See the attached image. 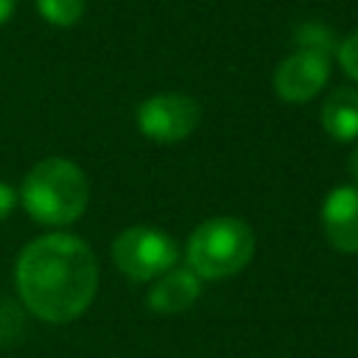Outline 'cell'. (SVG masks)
Wrapping results in <instances>:
<instances>
[{"mask_svg": "<svg viewBox=\"0 0 358 358\" xmlns=\"http://www.w3.org/2000/svg\"><path fill=\"white\" fill-rule=\"evenodd\" d=\"M14 8H17V0H0V25L11 20Z\"/></svg>", "mask_w": 358, "mask_h": 358, "instance_id": "14", "label": "cell"}, {"mask_svg": "<svg viewBox=\"0 0 358 358\" xmlns=\"http://www.w3.org/2000/svg\"><path fill=\"white\" fill-rule=\"evenodd\" d=\"M20 201L36 224L67 227L87 210L90 185L76 162L64 157H48L25 173Z\"/></svg>", "mask_w": 358, "mask_h": 358, "instance_id": "2", "label": "cell"}, {"mask_svg": "<svg viewBox=\"0 0 358 358\" xmlns=\"http://www.w3.org/2000/svg\"><path fill=\"white\" fill-rule=\"evenodd\" d=\"M201 294V277L187 268H171L157 277L154 288L148 291V308L154 313H182L187 310Z\"/></svg>", "mask_w": 358, "mask_h": 358, "instance_id": "8", "label": "cell"}, {"mask_svg": "<svg viewBox=\"0 0 358 358\" xmlns=\"http://www.w3.org/2000/svg\"><path fill=\"white\" fill-rule=\"evenodd\" d=\"M347 171H350V176L358 182V145L352 148V154H350V159H347Z\"/></svg>", "mask_w": 358, "mask_h": 358, "instance_id": "15", "label": "cell"}, {"mask_svg": "<svg viewBox=\"0 0 358 358\" xmlns=\"http://www.w3.org/2000/svg\"><path fill=\"white\" fill-rule=\"evenodd\" d=\"M255 257V232L243 218L218 215L201 221L187 238V266L201 280H224Z\"/></svg>", "mask_w": 358, "mask_h": 358, "instance_id": "3", "label": "cell"}, {"mask_svg": "<svg viewBox=\"0 0 358 358\" xmlns=\"http://www.w3.org/2000/svg\"><path fill=\"white\" fill-rule=\"evenodd\" d=\"M17 291L42 322L78 319L98 291V263L90 243L67 232L31 241L17 257Z\"/></svg>", "mask_w": 358, "mask_h": 358, "instance_id": "1", "label": "cell"}, {"mask_svg": "<svg viewBox=\"0 0 358 358\" xmlns=\"http://www.w3.org/2000/svg\"><path fill=\"white\" fill-rule=\"evenodd\" d=\"M179 249L171 235H165L157 227L134 224L123 229L112 243V260L115 266L137 282L157 280L159 274L171 271L176 266Z\"/></svg>", "mask_w": 358, "mask_h": 358, "instance_id": "4", "label": "cell"}, {"mask_svg": "<svg viewBox=\"0 0 358 358\" xmlns=\"http://www.w3.org/2000/svg\"><path fill=\"white\" fill-rule=\"evenodd\" d=\"M87 0H36L39 17L53 28H70L84 17Z\"/></svg>", "mask_w": 358, "mask_h": 358, "instance_id": "10", "label": "cell"}, {"mask_svg": "<svg viewBox=\"0 0 358 358\" xmlns=\"http://www.w3.org/2000/svg\"><path fill=\"white\" fill-rule=\"evenodd\" d=\"M201 106L185 92H159L137 106V129L154 143H179L196 131Z\"/></svg>", "mask_w": 358, "mask_h": 358, "instance_id": "5", "label": "cell"}, {"mask_svg": "<svg viewBox=\"0 0 358 358\" xmlns=\"http://www.w3.org/2000/svg\"><path fill=\"white\" fill-rule=\"evenodd\" d=\"M336 62H338V67L347 73V78H352V81L358 84V28H355L344 42H338V48H336Z\"/></svg>", "mask_w": 358, "mask_h": 358, "instance_id": "12", "label": "cell"}, {"mask_svg": "<svg viewBox=\"0 0 358 358\" xmlns=\"http://www.w3.org/2000/svg\"><path fill=\"white\" fill-rule=\"evenodd\" d=\"M296 48H305V50H316V53H324V56H336V39L330 34V28L319 25V22H305L299 31H296Z\"/></svg>", "mask_w": 358, "mask_h": 358, "instance_id": "11", "label": "cell"}, {"mask_svg": "<svg viewBox=\"0 0 358 358\" xmlns=\"http://www.w3.org/2000/svg\"><path fill=\"white\" fill-rule=\"evenodd\" d=\"M14 204H17V190L11 185L0 182V221L14 210Z\"/></svg>", "mask_w": 358, "mask_h": 358, "instance_id": "13", "label": "cell"}, {"mask_svg": "<svg viewBox=\"0 0 358 358\" xmlns=\"http://www.w3.org/2000/svg\"><path fill=\"white\" fill-rule=\"evenodd\" d=\"M322 126L338 143L358 140V90L338 87L322 103Z\"/></svg>", "mask_w": 358, "mask_h": 358, "instance_id": "9", "label": "cell"}, {"mask_svg": "<svg viewBox=\"0 0 358 358\" xmlns=\"http://www.w3.org/2000/svg\"><path fill=\"white\" fill-rule=\"evenodd\" d=\"M330 78V56L296 48L274 70V95L285 103H308L316 98Z\"/></svg>", "mask_w": 358, "mask_h": 358, "instance_id": "6", "label": "cell"}, {"mask_svg": "<svg viewBox=\"0 0 358 358\" xmlns=\"http://www.w3.org/2000/svg\"><path fill=\"white\" fill-rule=\"evenodd\" d=\"M322 232L336 252L358 255V185L333 187L322 204Z\"/></svg>", "mask_w": 358, "mask_h": 358, "instance_id": "7", "label": "cell"}]
</instances>
